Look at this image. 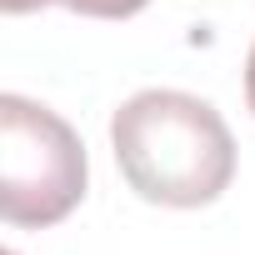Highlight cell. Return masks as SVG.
I'll list each match as a JSON object with an SVG mask.
<instances>
[{
	"mask_svg": "<svg viewBox=\"0 0 255 255\" xmlns=\"http://www.w3.org/2000/svg\"><path fill=\"white\" fill-rule=\"evenodd\" d=\"M120 175L140 200L195 210L225 195L235 140L220 110L185 90H140L110 115Z\"/></svg>",
	"mask_w": 255,
	"mask_h": 255,
	"instance_id": "cell-1",
	"label": "cell"
},
{
	"mask_svg": "<svg viewBox=\"0 0 255 255\" xmlns=\"http://www.w3.org/2000/svg\"><path fill=\"white\" fill-rule=\"evenodd\" d=\"M85 145L70 125L25 95H0V215L45 230L85 200Z\"/></svg>",
	"mask_w": 255,
	"mask_h": 255,
	"instance_id": "cell-2",
	"label": "cell"
},
{
	"mask_svg": "<svg viewBox=\"0 0 255 255\" xmlns=\"http://www.w3.org/2000/svg\"><path fill=\"white\" fill-rule=\"evenodd\" d=\"M10 15H25V10H40V5H65L75 15H90V20H130L140 15L150 0H0Z\"/></svg>",
	"mask_w": 255,
	"mask_h": 255,
	"instance_id": "cell-3",
	"label": "cell"
},
{
	"mask_svg": "<svg viewBox=\"0 0 255 255\" xmlns=\"http://www.w3.org/2000/svg\"><path fill=\"white\" fill-rule=\"evenodd\" d=\"M245 100L255 110V45H250V60H245Z\"/></svg>",
	"mask_w": 255,
	"mask_h": 255,
	"instance_id": "cell-4",
	"label": "cell"
},
{
	"mask_svg": "<svg viewBox=\"0 0 255 255\" xmlns=\"http://www.w3.org/2000/svg\"><path fill=\"white\" fill-rule=\"evenodd\" d=\"M5 255H15V250H5Z\"/></svg>",
	"mask_w": 255,
	"mask_h": 255,
	"instance_id": "cell-5",
	"label": "cell"
}]
</instances>
